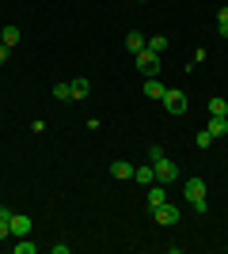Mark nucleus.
<instances>
[{"label":"nucleus","instance_id":"nucleus-17","mask_svg":"<svg viewBox=\"0 0 228 254\" xmlns=\"http://www.w3.org/2000/svg\"><path fill=\"white\" fill-rule=\"evenodd\" d=\"M217 34H221V38H228V8L217 11Z\"/></svg>","mask_w":228,"mask_h":254},{"label":"nucleus","instance_id":"nucleus-14","mask_svg":"<svg viewBox=\"0 0 228 254\" xmlns=\"http://www.w3.org/2000/svg\"><path fill=\"white\" fill-rule=\"evenodd\" d=\"M91 95V84H87L84 76H80V80H73V99H87Z\"/></svg>","mask_w":228,"mask_h":254},{"label":"nucleus","instance_id":"nucleus-6","mask_svg":"<svg viewBox=\"0 0 228 254\" xmlns=\"http://www.w3.org/2000/svg\"><path fill=\"white\" fill-rule=\"evenodd\" d=\"M11 235H15V239L31 235V216H23V212H11Z\"/></svg>","mask_w":228,"mask_h":254},{"label":"nucleus","instance_id":"nucleus-3","mask_svg":"<svg viewBox=\"0 0 228 254\" xmlns=\"http://www.w3.org/2000/svg\"><path fill=\"white\" fill-rule=\"evenodd\" d=\"M160 103H163V110H167V114H175V118L186 114V106H190V103H186V95H183V91H175V87H167V95H163Z\"/></svg>","mask_w":228,"mask_h":254},{"label":"nucleus","instance_id":"nucleus-19","mask_svg":"<svg viewBox=\"0 0 228 254\" xmlns=\"http://www.w3.org/2000/svg\"><path fill=\"white\" fill-rule=\"evenodd\" d=\"M149 50H152V53H163V50H167V38H163V34H156V38H149Z\"/></svg>","mask_w":228,"mask_h":254},{"label":"nucleus","instance_id":"nucleus-16","mask_svg":"<svg viewBox=\"0 0 228 254\" xmlns=\"http://www.w3.org/2000/svg\"><path fill=\"white\" fill-rule=\"evenodd\" d=\"M54 99L69 103V99H73V84H54Z\"/></svg>","mask_w":228,"mask_h":254},{"label":"nucleus","instance_id":"nucleus-20","mask_svg":"<svg viewBox=\"0 0 228 254\" xmlns=\"http://www.w3.org/2000/svg\"><path fill=\"white\" fill-rule=\"evenodd\" d=\"M198 148H209V144H213V140H217V137H213V133H209V129H202V133H198Z\"/></svg>","mask_w":228,"mask_h":254},{"label":"nucleus","instance_id":"nucleus-12","mask_svg":"<svg viewBox=\"0 0 228 254\" xmlns=\"http://www.w3.org/2000/svg\"><path fill=\"white\" fill-rule=\"evenodd\" d=\"M126 50H130V53H141L145 50V34L141 31H130V34H126Z\"/></svg>","mask_w":228,"mask_h":254},{"label":"nucleus","instance_id":"nucleus-18","mask_svg":"<svg viewBox=\"0 0 228 254\" xmlns=\"http://www.w3.org/2000/svg\"><path fill=\"white\" fill-rule=\"evenodd\" d=\"M11 251H15V254H34L38 247H34V243H27V235H23L19 243H11Z\"/></svg>","mask_w":228,"mask_h":254},{"label":"nucleus","instance_id":"nucleus-24","mask_svg":"<svg viewBox=\"0 0 228 254\" xmlns=\"http://www.w3.org/2000/svg\"><path fill=\"white\" fill-rule=\"evenodd\" d=\"M0 220H11V209H4V205H0Z\"/></svg>","mask_w":228,"mask_h":254},{"label":"nucleus","instance_id":"nucleus-5","mask_svg":"<svg viewBox=\"0 0 228 254\" xmlns=\"http://www.w3.org/2000/svg\"><path fill=\"white\" fill-rule=\"evenodd\" d=\"M152 167H156V182H175V175H179V167H175V163H171L167 156H163V159H156Z\"/></svg>","mask_w":228,"mask_h":254},{"label":"nucleus","instance_id":"nucleus-21","mask_svg":"<svg viewBox=\"0 0 228 254\" xmlns=\"http://www.w3.org/2000/svg\"><path fill=\"white\" fill-rule=\"evenodd\" d=\"M156 159H163V148L156 144V148H149V163H156Z\"/></svg>","mask_w":228,"mask_h":254},{"label":"nucleus","instance_id":"nucleus-10","mask_svg":"<svg viewBox=\"0 0 228 254\" xmlns=\"http://www.w3.org/2000/svg\"><path fill=\"white\" fill-rule=\"evenodd\" d=\"M206 129L213 133V137H228V118H213V114H209Z\"/></svg>","mask_w":228,"mask_h":254},{"label":"nucleus","instance_id":"nucleus-13","mask_svg":"<svg viewBox=\"0 0 228 254\" xmlns=\"http://www.w3.org/2000/svg\"><path fill=\"white\" fill-rule=\"evenodd\" d=\"M110 175H114V179H133V163H126V159H118V163L110 167Z\"/></svg>","mask_w":228,"mask_h":254},{"label":"nucleus","instance_id":"nucleus-9","mask_svg":"<svg viewBox=\"0 0 228 254\" xmlns=\"http://www.w3.org/2000/svg\"><path fill=\"white\" fill-rule=\"evenodd\" d=\"M145 95H149V99H163V95H167V87H163L156 76H145Z\"/></svg>","mask_w":228,"mask_h":254},{"label":"nucleus","instance_id":"nucleus-8","mask_svg":"<svg viewBox=\"0 0 228 254\" xmlns=\"http://www.w3.org/2000/svg\"><path fill=\"white\" fill-rule=\"evenodd\" d=\"M133 182L152 186V182H156V167H152V163H145V167H133Z\"/></svg>","mask_w":228,"mask_h":254},{"label":"nucleus","instance_id":"nucleus-2","mask_svg":"<svg viewBox=\"0 0 228 254\" xmlns=\"http://www.w3.org/2000/svg\"><path fill=\"white\" fill-rule=\"evenodd\" d=\"M186 201L194 205V212H206V182H202V179L186 182Z\"/></svg>","mask_w":228,"mask_h":254},{"label":"nucleus","instance_id":"nucleus-11","mask_svg":"<svg viewBox=\"0 0 228 254\" xmlns=\"http://www.w3.org/2000/svg\"><path fill=\"white\" fill-rule=\"evenodd\" d=\"M0 46H19V27H0Z\"/></svg>","mask_w":228,"mask_h":254},{"label":"nucleus","instance_id":"nucleus-15","mask_svg":"<svg viewBox=\"0 0 228 254\" xmlns=\"http://www.w3.org/2000/svg\"><path fill=\"white\" fill-rule=\"evenodd\" d=\"M209 114L213 118H228V99H209Z\"/></svg>","mask_w":228,"mask_h":254},{"label":"nucleus","instance_id":"nucleus-23","mask_svg":"<svg viewBox=\"0 0 228 254\" xmlns=\"http://www.w3.org/2000/svg\"><path fill=\"white\" fill-rule=\"evenodd\" d=\"M4 61H8V46H0V68H4Z\"/></svg>","mask_w":228,"mask_h":254},{"label":"nucleus","instance_id":"nucleus-7","mask_svg":"<svg viewBox=\"0 0 228 254\" xmlns=\"http://www.w3.org/2000/svg\"><path fill=\"white\" fill-rule=\"evenodd\" d=\"M167 201V190H163V182H152L149 186V209H160Z\"/></svg>","mask_w":228,"mask_h":254},{"label":"nucleus","instance_id":"nucleus-4","mask_svg":"<svg viewBox=\"0 0 228 254\" xmlns=\"http://www.w3.org/2000/svg\"><path fill=\"white\" fill-rule=\"evenodd\" d=\"M152 216H156V224H163V228H171V224H179V216H183V212L175 209L171 201H163L160 209H152Z\"/></svg>","mask_w":228,"mask_h":254},{"label":"nucleus","instance_id":"nucleus-1","mask_svg":"<svg viewBox=\"0 0 228 254\" xmlns=\"http://www.w3.org/2000/svg\"><path fill=\"white\" fill-rule=\"evenodd\" d=\"M133 61H137V72H141V76H156V72H160V53H152L149 50V46H145V50L141 53H133Z\"/></svg>","mask_w":228,"mask_h":254},{"label":"nucleus","instance_id":"nucleus-22","mask_svg":"<svg viewBox=\"0 0 228 254\" xmlns=\"http://www.w3.org/2000/svg\"><path fill=\"white\" fill-rule=\"evenodd\" d=\"M11 235V220H0V239H8Z\"/></svg>","mask_w":228,"mask_h":254}]
</instances>
